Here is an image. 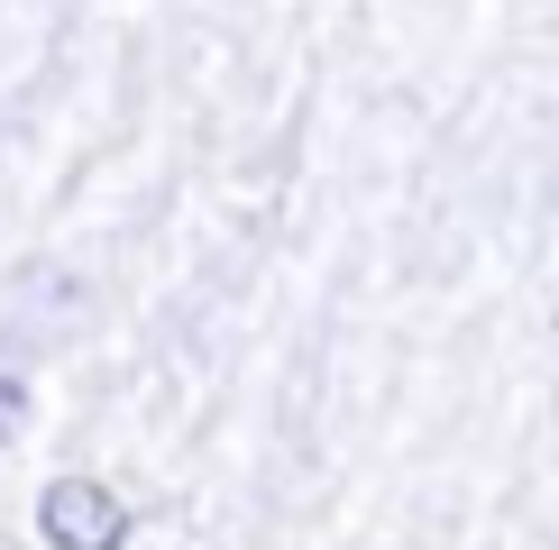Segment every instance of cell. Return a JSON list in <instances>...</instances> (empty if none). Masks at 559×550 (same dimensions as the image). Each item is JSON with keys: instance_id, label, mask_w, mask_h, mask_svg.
<instances>
[{"instance_id": "2", "label": "cell", "mask_w": 559, "mask_h": 550, "mask_svg": "<svg viewBox=\"0 0 559 550\" xmlns=\"http://www.w3.org/2000/svg\"><path fill=\"white\" fill-rule=\"evenodd\" d=\"M19 412H28V376L0 367V441H19Z\"/></svg>"}, {"instance_id": "1", "label": "cell", "mask_w": 559, "mask_h": 550, "mask_svg": "<svg viewBox=\"0 0 559 550\" xmlns=\"http://www.w3.org/2000/svg\"><path fill=\"white\" fill-rule=\"evenodd\" d=\"M37 533L46 550H129V504L120 487H102V477H46L37 495Z\"/></svg>"}]
</instances>
